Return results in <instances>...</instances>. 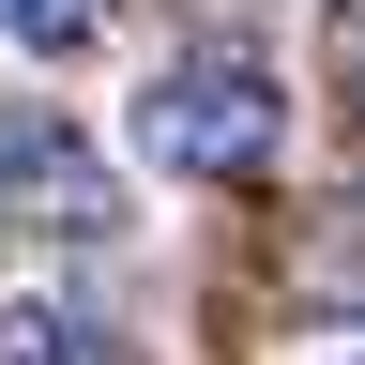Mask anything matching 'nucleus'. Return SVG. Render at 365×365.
<instances>
[{"label":"nucleus","mask_w":365,"mask_h":365,"mask_svg":"<svg viewBox=\"0 0 365 365\" xmlns=\"http://www.w3.org/2000/svg\"><path fill=\"white\" fill-rule=\"evenodd\" d=\"M122 153L153 182H274L289 168V76L244 46H168L122 107Z\"/></svg>","instance_id":"nucleus-1"},{"label":"nucleus","mask_w":365,"mask_h":365,"mask_svg":"<svg viewBox=\"0 0 365 365\" xmlns=\"http://www.w3.org/2000/svg\"><path fill=\"white\" fill-rule=\"evenodd\" d=\"M0 213H46L61 244H122V168L61 107H0Z\"/></svg>","instance_id":"nucleus-2"},{"label":"nucleus","mask_w":365,"mask_h":365,"mask_svg":"<svg viewBox=\"0 0 365 365\" xmlns=\"http://www.w3.org/2000/svg\"><path fill=\"white\" fill-rule=\"evenodd\" d=\"M0 365H137V335L107 304H61V289H16L0 304Z\"/></svg>","instance_id":"nucleus-3"},{"label":"nucleus","mask_w":365,"mask_h":365,"mask_svg":"<svg viewBox=\"0 0 365 365\" xmlns=\"http://www.w3.org/2000/svg\"><path fill=\"white\" fill-rule=\"evenodd\" d=\"M0 46H16L31 76H76L91 46H107V0H0Z\"/></svg>","instance_id":"nucleus-4"},{"label":"nucleus","mask_w":365,"mask_h":365,"mask_svg":"<svg viewBox=\"0 0 365 365\" xmlns=\"http://www.w3.org/2000/svg\"><path fill=\"white\" fill-rule=\"evenodd\" d=\"M350 365H365V350H350Z\"/></svg>","instance_id":"nucleus-5"}]
</instances>
